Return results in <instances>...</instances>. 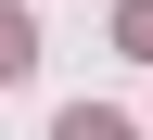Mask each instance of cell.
<instances>
[{"instance_id": "6da1fadb", "label": "cell", "mask_w": 153, "mask_h": 140, "mask_svg": "<svg viewBox=\"0 0 153 140\" xmlns=\"http://www.w3.org/2000/svg\"><path fill=\"white\" fill-rule=\"evenodd\" d=\"M38 64V26H26V13H13V0H0V89H13V76H26Z\"/></svg>"}, {"instance_id": "7a4b0ae2", "label": "cell", "mask_w": 153, "mask_h": 140, "mask_svg": "<svg viewBox=\"0 0 153 140\" xmlns=\"http://www.w3.org/2000/svg\"><path fill=\"white\" fill-rule=\"evenodd\" d=\"M51 140H128V115H102V102H64V115H51Z\"/></svg>"}, {"instance_id": "3957f363", "label": "cell", "mask_w": 153, "mask_h": 140, "mask_svg": "<svg viewBox=\"0 0 153 140\" xmlns=\"http://www.w3.org/2000/svg\"><path fill=\"white\" fill-rule=\"evenodd\" d=\"M115 38H128V51L153 64V0H115Z\"/></svg>"}]
</instances>
